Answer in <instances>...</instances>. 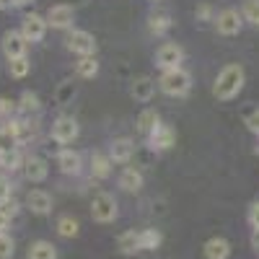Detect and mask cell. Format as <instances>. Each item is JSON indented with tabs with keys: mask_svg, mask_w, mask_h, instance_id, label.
Returning <instances> with one entry per match:
<instances>
[{
	"mask_svg": "<svg viewBox=\"0 0 259 259\" xmlns=\"http://www.w3.org/2000/svg\"><path fill=\"white\" fill-rule=\"evenodd\" d=\"M244 83H246L244 68L239 62H231V65H226V68L218 73V78H215L212 94H215V99H221V101H231V99H236L241 94Z\"/></svg>",
	"mask_w": 259,
	"mask_h": 259,
	"instance_id": "obj_1",
	"label": "cell"
},
{
	"mask_svg": "<svg viewBox=\"0 0 259 259\" xmlns=\"http://www.w3.org/2000/svg\"><path fill=\"white\" fill-rule=\"evenodd\" d=\"M158 89L166 96L182 99L192 91V75L184 68H174V70H163V75L158 78Z\"/></svg>",
	"mask_w": 259,
	"mask_h": 259,
	"instance_id": "obj_2",
	"label": "cell"
},
{
	"mask_svg": "<svg viewBox=\"0 0 259 259\" xmlns=\"http://www.w3.org/2000/svg\"><path fill=\"white\" fill-rule=\"evenodd\" d=\"M117 212H119L117 200L112 197L109 192H99L96 197L91 200V218L96 223H112L117 218Z\"/></svg>",
	"mask_w": 259,
	"mask_h": 259,
	"instance_id": "obj_3",
	"label": "cell"
},
{
	"mask_svg": "<svg viewBox=\"0 0 259 259\" xmlns=\"http://www.w3.org/2000/svg\"><path fill=\"white\" fill-rule=\"evenodd\" d=\"M47 29H50V26H47V18L39 16V13H29V16H24V21H21V34L26 36L29 45L45 39Z\"/></svg>",
	"mask_w": 259,
	"mask_h": 259,
	"instance_id": "obj_4",
	"label": "cell"
},
{
	"mask_svg": "<svg viewBox=\"0 0 259 259\" xmlns=\"http://www.w3.org/2000/svg\"><path fill=\"white\" fill-rule=\"evenodd\" d=\"M241 26H244V16L236 8H226V11H221L218 16H215V29H218V34H223V36L239 34Z\"/></svg>",
	"mask_w": 259,
	"mask_h": 259,
	"instance_id": "obj_5",
	"label": "cell"
},
{
	"mask_svg": "<svg viewBox=\"0 0 259 259\" xmlns=\"http://www.w3.org/2000/svg\"><path fill=\"white\" fill-rule=\"evenodd\" d=\"M47 26L52 29H70L73 21H75V8L70 3H57L47 11Z\"/></svg>",
	"mask_w": 259,
	"mask_h": 259,
	"instance_id": "obj_6",
	"label": "cell"
},
{
	"mask_svg": "<svg viewBox=\"0 0 259 259\" xmlns=\"http://www.w3.org/2000/svg\"><path fill=\"white\" fill-rule=\"evenodd\" d=\"M184 62V50L179 45H161L158 52H156V65L161 70H174V68H182Z\"/></svg>",
	"mask_w": 259,
	"mask_h": 259,
	"instance_id": "obj_7",
	"label": "cell"
},
{
	"mask_svg": "<svg viewBox=\"0 0 259 259\" xmlns=\"http://www.w3.org/2000/svg\"><path fill=\"white\" fill-rule=\"evenodd\" d=\"M174 143H177V133L168 124H163V122H158L153 130H150V135H148V145L153 148L156 153H163V150H168Z\"/></svg>",
	"mask_w": 259,
	"mask_h": 259,
	"instance_id": "obj_8",
	"label": "cell"
},
{
	"mask_svg": "<svg viewBox=\"0 0 259 259\" xmlns=\"http://www.w3.org/2000/svg\"><path fill=\"white\" fill-rule=\"evenodd\" d=\"M68 50L75 52V55H80V57L94 55V52H96V39H94L91 31L75 29V31H70V36H68Z\"/></svg>",
	"mask_w": 259,
	"mask_h": 259,
	"instance_id": "obj_9",
	"label": "cell"
},
{
	"mask_svg": "<svg viewBox=\"0 0 259 259\" xmlns=\"http://www.w3.org/2000/svg\"><path fill=\"white\" fill-rule=\"evenodd\" d=\"M78 138V122L73 117H57L52 124V140L60 145H68Z\"/></svg>",
	"mask_w": 259,
	"mask_h": 259,
	"instance_id": "obj_10",
	"label": "cell"
},
{
	"mask_svg": "<svg viewBox=\"0 0 259 259\" xmlns=\"http://www.w3.org/2000/svg\"><path fill=\"white\" fill-rule=\"evenodd\" d=\"M0 47H3V55L8 60H13V57H24L26 55L29 41H26V36L21 34V31H6L3 34V41H0Z\"/></svg>",
	"mask_w": 259,
	"mask_h": 259,
	"instance_id": "obj_11",
	"label": "cell"
},
{
	"mask_svg": "<svg viewBox=\"0 0 259 259\" xmlns=\"http://www.w3.org/2000/svg\"><path fill=\"white\" fill-rule=\"evenodd\" d=\"M57 168L62 171V174H68V177H78L80 168H83L80 153H78V150H73V148H62L60 153H57Z\"/></svg>",
	"mask_w": 259,
	"mask_h": 259,
	"instance_id": "obj_12",
	"label": "cell"
},
{
	"mask_svg": "<svg viewBox=\"0 0 259 259\" xmlns=\"http://www.w3.org/2000/svg\"><path fill=\"white\" fill-rule=\"evenodd\" d=\"M47 174H50V166H47V161H45V158H39V156H29V158L24 161V177H26L29 182L41 184V182L47 179Z\"/></svg>",
	"mask_w": 259,
	"mask_h": 259,
	"instance_id": "obj_13",
	"label": "cell"
},
{
	"mask_svg": "<svg viewBox=\"0 0 259 259\" xmlns=\"http://www.w3.org/2000/svg\"><path fill=\"white\" fill-rule=\"evenodd\" d=\"M26 207L34 215H50L52 212V197H50L45 189H31L26 194Z\"/></svg>",
	"mask_w": 259,
	"mask_h": 259,
	"instance_id": "obj_14",
	"label": "cell"
},
{
	"mask_svg": "<svg viewBox=\"0 0 259 259\" xmlns=\"http://www.w3.org/2000/svg\"><path fill=\"white\" fill-rule=\"evenodd\" d=\"M130 94H133V99L135 101H150L153 99V94H156V80L150 78V75H140V78H135L133 80V85H130Z\"/></svg>",
	"mask_w": 259,
	"mask_h": 259,
	"instance_id": "obj_15",
	"label": "cell"
},
{
	"mask_svg": "<svg viewBox=\"0 0 259 259\" xmlns=\"http://www.w3.org/2000/svg\"><path fill=\"white\" fill-rule=\"evenodd\" d=\"M135 153V143L130 138H117L112 145H109V158L112 163H127Z\"/></svg>",
	"mask_w": 259,
	"mask_h": 259,
	"instance_id": "obj_16",
	"label": "cell"
},
{
	"mask_svg": "<svg viewBox=\"0 0 259 259\" xmlns=\"http://www.w3.org/2000/svg\"><path fill=\"white\" fill-rule=\"evenodd\" d=\"M205 259H228L231 254V244L226 239H221V236H215V239H210L205 244Z\"/></svg>",
	"mask_w": 259,
	"mask_h": 259,
	"instance_id": "obj_17",
	"label": "cell"
},
{
	"mask_svg": "<svg viewBox=\"0 0 259 259\" xmlns=\"http://www.w3.org/2000/svg\"><path fill=\"white\" fill-rule=\"evenodd\" d=\"M119 187L124 192H140L143 189V174L138 168H124L119 174Z\"/></svg>",
	"mask_w": 259,
	"mask_h": 259,
	"instance_id": "obj_18",
	"label": "cell"
},
{
	"mask_svg": "<svg viewBox=\"0 0 259 259\" xmlns=\"http://www.w3.org/2000/svg\"><path fill=\"white\" fill-rule=\"evenodd\" d=\"M117 246L122 254H135L140 251V231H124L119 239H117Z\"/></svg>",
	"mask_w": 259,
	"mask_h": 259,
	"instance_id": "obj_19",
	"label": "cell"
},
{
	"mask_svg": "<svg viewBox=\"0 0 259 259\" xmlns=\"http://www.w3.org/2000/svg\"><path fill=\"white\" fill-rule=\"evenodd\" d=\"M26 259H57V249H55V244H50V241H34V244L29 246Z\"/></svg>",
	"mask_w": 259,
	"mask_h": 259,
	"instance_id": "obj_20",
	"label": "cell"
},
{
	"mask_svg": "<svg viewBox=\"0 0 259 259\" xmlns=\"http://www.w3.org/2000/svg\"><path fill=\"white\" fill-rule=\"evenodd\" d=\"M91 174L96 179H106L112 174V158L104 156V153H94L91 156Z\"/></svg>",
	"mask_w": 259,
	"mask_h": 259,
	"instance_id": "obj_21",
	"label": "cell"
},
{
	"mask_svg": "<svg viewBox=\"0 0 259 259\" xmlns=\"http://www.w3.org/2000/svg\"><path fill=\"white\" fill-rule=\"evenodd\" d=\"M171 26V16L168 13H150V18H148V29H150V34H156V36H163Z\"/></svg>",
	"mask_w": 259,
	"mask_h": 259,
	"instance_id": "obj_22",
	"label": "cell"
},
{
	"mask_svg": "<svg viewBox=\"0 0 259 259\" xmlns=\"http://www.w3.org/2000/svg\"><path fill=\"white\" fill-rule=\"evenodd\" d=\"M75 73H78L80 78H96V75H99V62H96V57H94V55L80 57V60L75 62Z\"/></svg>",
	"mask_w": 259,
	"mask_h": 259,
	"instance_id": "obj_23",
	"label": "cell"
},
{
	"mask_svg": "<svg viewBox=\"0 0 259 259\" xmlns=\"http://www.w3.org/2000/svg\"><path fill=\"white\" fill-rule=\"evenodd\" d=\"M8 73H11V78H26V75L31 73V62H29V57L24 55V57H13V60H8Z\"/></svg>",
	"mask_w": 259,
	"mask_h": 259,
	"instance_id": "obj_24",
	"label": "cell"
},
{
	"mask_svg": "<svg viewBox=\"0 0 259 259\" xmlns=\"http://www.w3.org/2000/svg\"><path fill=\"white\" fill-rule=\"evenodd\" d=\"M161 233L156 231V228H145V231H140V251H153V249H158L161 246Z\"/></svg>",
	"mask_w": 259,
	"mask_h": 259,
	"instance_id": "obj_25",
	"label": "cell"
},
{
	"mask_svg": "<svg viewBox=\"0 0 259 259\" xmlns=\"http://www.w3.org/2000/svg\"><path fill=\"white\" fill-rule=\"evenodd\" d=\"M78 231H80V226H78L75 218H70V215H62V218L57 221V233L62 236V239H75Z\"/></svg>",
	"mask_w": 259,
	"mask_h": 259,
	"instance_id": "obj_26",
	"label": "cell"
},
{
	"mask_svg": "<svg viewBox=\"0 0 259 259\" xmlns=\"http://www.w3.org/2000/svg\"><path fill=\"white\" fill-rule=\"evenodd\" d=\"M18 109L24 112V114H39V109H41L39 96L31 94V91H24V94H21V99H18Z\"/></svg>",
	"mask_w": 259,
	"mask_h": 259,
	"instance_id": "obj_27",
	"label": "cell"
},
{
	"mask_svg": "<svg viewBox=\"0 0 259 259\" xmlns=\"http://www.w3.org/2000/svg\"><path fill=\"white\" fill-rule=\"evenodd\" d=\"M18 145V138H16V124L13 122H6L0 127V150H11Z\"/></svg>",
	"mask_w": 259,
	"mask_h": 259,
	"instance_id": "obj_28",
	"label": "cell"
},
{
	"mask_svg": "<svg viewBox=\"0 0 259 259\" xmlns=\"http://www.w3.org/2000/svg\"><path fill=\"white\" fill-rule=\"evenodd\" d=\"M0 168H3V171H16V168H21V153H18V148L0 150Z\"/></svg>",
	"mask_w": 259,
	"mask_h": 259,
	"instance_id": "obj_29",
	"label": "cell"
},
{
	"mask_svg": "<svg viewBox=\"0 0 259 259\" xmlns=\"http://www.w3.org/2000/svg\"><path fill=\"white\" fill-rule=\"evenodd\" d=\"M158 122H161V119H158V114H156L153 109L140 112V117H138V133H140V135H150V130H153Z\"/></svg>",
	"mask_w": 259,
	"mask_h": 259,
	"instance_id": "obj_30",
	"label": "cell"
},
{
	"mask_svg": "<svg viewBox=\"0 0 259 259\" xmlns=\"http://www.w3.org/2000/svg\"><path fill=\"white\" fill-rule=\"evenodd\" d=\"M241 16H244V21H249V24L259 26V0H246Z\"/></svg>",
	"mask_w": 259,
	"mask_h": 259,
	"instance_id": "obj_31",
	"label": "cell"
},
{
	"mask_svg": "<svg viewBox=\"0 0 259 259\" xmlns=\"http://www.w3.org/2000/svg\"><path fill=\"white\" fill-rule=\"evenodd\" d=\"M75 96V85L70 83V80H65L60 89H57V104L60 106H65V104H70V99Z\"/></svg>",
	"mask_w": 259,
	"mask_h": 259,
	"instance_id": "obj_32",
	"label": "cell"
},
{
	"mask_svg": "<svg viewBox=\"0 0 259 259\" xmlns=\"http://www.w3.org/2000/svg\"><path fill=\"white\" fill-rule=\"evenodd\" d=\"M16 254V241L8 233H0V259H11Z\"/></svg>",
	"mask_w": 259,
	"mask_h": 259,
	"instance_id": "obj_33",
	"label": "cell"
},
{
	"mask_svg": "<svg viewBox=\"0 0 259 259\" xmlns=\"http://www.w3.org/2000/svg\"><path fill=\"white\" fill-rule=\"evenodd\" d=\"M244 124H246L249 133L259 135V109H256V106H254V109H246V112H244Z\"/></svg>",
	"mask_w": 259,
	"mask_h": 259,
	"instance_id": "obj_34",
	"label": "cell"
},
{
	"mask_svg": "<svg viewBox=\"0 0 259 259\" xmlns=\"http://www.w3.org/2000/svg\"><path fill=\"white\" fill-rule=\"evenodd\" d=\"M11 192H13V187H11L8 177L0 174V202H3V200H11Z\"/></svg>",
	"mask_w": 259,
	"mask_h": 259,
	"instance_id": "obj_35",
	"label": "cell"
},
{
	"mask_svg": "<svg viewBox=\"0 0 259 259\" xmlns=\"http://www.w3.org/2000/svg\"><path fill=\"white\" fill-rule=\"evenodd\" d=\"M0 210H3L8 218H13V215L18 212V202H16L13 197H11V200H3V202H0Z\"/></svg>",
	"mask_w": 259,
	"mask_h": 259,
	"instance_id": "obj_36",
	"label": "cell"
},
{
	"mask_svg": "<svg viewBox=\"0 0 259 259\" xmlns=\"http://www.w3.org/2000/svg\"><path fill=\"white\" fill-rule=\"evenodd\" d=\"M13 109H16V106H13V101H8V99H3V96H0V117H3V119H8V117L13 114Z\"/></svg>",
	"mask_w": 259,
	"mask_h": 259,
	"instance_id": "obj_37",
	"label": "cell"
},
{
	"mask_svg": "<svg viewBox=\"0 0 259 259\" xmlns=\"http://www.w3.org/2000/svg\"><path fill=\"white\" fill-rule=\"evenodd\" d=\"M249 223H251V228H259V202H254L249 207Z\"/></svg>",
	"mask_w": 259,
	"mask_h": 259,
	"instance_id": "obj_38",
	"label": "cell"
},
{
	"mask_svg": "<svg viewBox=\"0 0 259 259\" xmlns=\"http://www.w3.org/2000/svg\"><path fill=\"white\" fill-rule=\"evenodd\" d=\"M8 228H11V218H8L3 210H0V233H6Z\"/></svg>",
	"mask_w": 259,
	"mask_h": 259,
	"instance_id": "obj_39",
	"label": "cell"
},
{
	"mask_svg": "<svg viewBox=\"0 0 259 259\" xmlns=\"http://www.w3.org/2000/svg\"><path fill=\"white\" fill-rule=\"evenodd\" d=\"M11 8H16L13 0H0V11H11Z\"/></svg>",
	"mask_w": 259,
	"mask_h": 259,
	"instance_id": "obj_40",
	"label": "cell"
},
{
	"mask_svg": "<svg viewBox=\"0 0 259 259\" xmlns=\"http://www.w3.org/2000/svg\"><path fill=\"white\" fill-rule=\"evenodd\" d=\"M31 3H34V0H13L16 8H24V6H31Z\"/></svg>",
	"mask_w": 259,
	"mask_h": 259,
	"instance_id": "obj_41",
	"label": "cell"
},
{
	"mask_svg": "<svg viewBox=\"0 0 259 259\" xmlns=\"http://www.w3.org/2000/svg\"><path fill=\"white\" fill-rule=\"evenodd\" d=\"M197 16H200V18H210V8H207V6H202V8L197 11Z\"/></svg>",
	"mask_w": 259,
	"mask_h": 259,
	"instance_id": "obj_42",
	"label": "cell"
},
{
	"mask_svg": "<svg viewBox=\"0 0 259 259\" xmlns=\"http://www.w3.org/2000/svg\"><path fill=\"white\" fill-rule=\"evenodd\" d=\"M251 244H254V249L259 251V228H254V239H251Z\"/></svg>",
	"mask_w": 259,
	"mask_h": 259,
	"instance_id": "obj_43",
	"label": "cell"
},
{
	"mask_svg": "<svg viewBox=\"0 0 259 259\" xmlns=\"http://www.w3.org/2000/svg\"><path fill=\"white\" fill-rule=\"evenodd\" d=\"M73 3H85V0H73Z\"/></svg>",
	"mask_w": 259,
	"mask_h": 259,
	"instance_id": "obj_44",
	"label": "cell"
},
{
	"mask_svg": "<svg viewBox=\"0 0 259 259\" xmlns=\"http://www.w3.org/2000/svg\"><path fill=\"white\" fill-rule=\"evenodd\" d=\"M156 3H158V0H156Z\"/></svg>",
	"mask_w": 259,
	"mask_h": 259,
	"instance_id": "obj_45",
	"label": "cell"
}]
</instances>
